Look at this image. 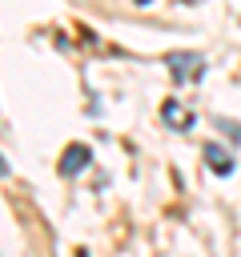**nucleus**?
I'll list each match as a JSON object with an SVG mask.
<instances>
[{"mask_svg":"<svg viewBox=\"0 0 241 257\" xmlns=\"http://www.w3.org/2000/svg\"><path fill=\"white\" fill-rule=\"evenodd\" d=\"M217 128H221L229 141H241V124H233V120H217Z\"/></svg>","mask_w":241,"mask_h":257,"instance_id":"obj_5","label":"nucleus"},{"mask_svg":"<svg viewBox=\"0 0 241 257\" xmlns=\"http://www.w3.org/2000/svg\"><path fill=\"white\" fill-rule=\"evenodd\" d=\"M161 116H165V124H181V128H189V124H193L189 108H181V104H173V100H169V104L161 108Z\"/></svg>","mask_w":241,"mask_h":257,"instance_id":"obj_4","label":"nucleus"},{"mask_svg":"<svg viewBox=\"0 0 241 257\" xmlns=\"http://www.w3.org/2000/svg\"><path fill=\"white\" fill-rule=\"evenodd\" d=\"M88 161H92V149H88V145H68V149H64V157H60V173H64V177H72V173H80Z\"/></svg>","mask_w":241,"mask_h":257,"instance_id":"obj_2","label":"nucleus"},{"mask_svg":"<svg viewBox=\"0 0 241 257\" xmlns=\"http://www.w3.org/2000/svg\"><path fill=\"white\" fill-rule=\"evenodd\" d=\"M205 165H209L217 177H229V173H233V157H229L221 145H205Z\"/></svg>","mask_w":241,"mask_h":257,"instance_id":"obj_3","label":"nucleus"},{"mask_svg":"<svg viewBox=\"0 0 241 257\" xmlns=\"http://www.w3.org/2000/svg\"><path fill=\"white\" fill-rule=\"evenodd\" d=\"M169 72L185 84V80H197L201 76V56L197 52H173L169 56Z\"/></svg>","mask_w":241,"mask_h":257,"instance_id":"obj_1","label":"nucleus"}]
</instances>
